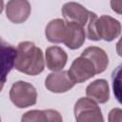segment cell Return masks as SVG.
Listing matches in <instances>:
<instances>
[{
	"mask_svg": "<svg viewBox=\"0 0 122 122\" xmlns=\"http://www.w3.org/2000/svg\"><path fill=\"white\" fill-rule=\"evenodd\" d=\"M16 49L0 37V76L7 79V75L13 68Z\"/></svg>",
	"mask_w": 122,
	"mask_h": 122,
	"instance_id": "12",
	"label": "cell"
},
{
	"mask_svg": "<svg viewBox=\"0 0 122 122\" xmlns=\"http://www.w3.org/2000/svg\"><path fill=\"white\" fill-rule=\"evenodd\" d=\"M95 30L99 40L111 42L116 39L121 32V24L118 20L109 15H101L95 23Z\"/></svg>",
	"mask_w": 122,
	"mask_h": 122,
	"instance_id": "4",
	"label": "cell"
},
{
	"mask_svg": "<svg viewBox=\"0 0 122 122\" xmlns=\"http://www.w3.org/2000/svg\"><path fill=\"white\" fill-rule=\"evenodd\" d=\"M68 72L75 84L83 83L96 74L93 64L91 62V60L82 55L72 61Z\"/></svg>",
	"mask_w": 122,
	"mask_h": 122,
	"instance_id": "5",
	"label": "cell"
},
{
	"mask_svg": "<svg viewBox=\"0 0 122 122\" xmlns=\"http://www.w3.org/2000/svg\"><path fill=\"white\" fill-rule=\"evenodd\" d=\"M13 67L20 72L28 75H38L45 68L44 54L40 48L33 42H20L16 48Z\"/></svg>",
	"mask_w": 122,
	"mask_h": 122,
	"instance_id": "1",
	"label": "cell"
},
{
	"mask_svg": "<svg viewBox=\"0 0 122 122\" xmlns=\"http://www.w3.org/2000/svg\"><path fill=\"white\" fill-rule=\"evenodd\" d=\"M121 1L122 0H111V7H112V10L118 13V14H121L122 12V4H121Z\"/></svg>",
	"mask_w": 122,
	"mask_h": 122,
	"instance_id": "17",
	"label": "cell"
},
{
	"mask_svg": "<svg viewBox=\"0 0 122 122\" xmlns=\"http://www.w3.org/2000/svg\"><path fill=\"white\" fill-rule=\"evenodd\" d=\"M81 55L91 60V62L93 64L95 68L96 74H99L105 71V70L109 65V57L106 51L99 47H96V46L88 47L82 51Z\"/></svg>",
	"mask_w": 122,
	"mask_h": 122,
	"instance_id": "13",
	"label": "cell"
},
{
	"mask_svg": "<svg viewBox=\"0 0 122 122\" xmlns=\"http://www.w3.org/2000/svg\"><path fill=\"white\" fill-rule=\"evenodd\" d=\"M77 122H102L104 120L100 107L89 97L79 98L73 109Z\"/></svg>",
	"mask_w": 122,
	"mask_h": 122,
	"instance_id": "3",
	"label": "cell"
},
{
	"mask_svg": "<svg viewBox=\"0 0 122 122\" xmlns=\"http://www.w3.org/2000/svg\"><path fill=\"white\" fill-rule=\"evenodd\" d=\"M75 83L67 71H58L50 73L45 80V87L53 93H63L74 87Z\"/></svg>",
	"mask_w": 122,
	"mask_h": 122,
	"instance_id": "6",
	"label": "cell"
},
{
	"mask_svg": "<svg viewBox=\"0 0 122 122\" xmlns=\"http://www.w3.org/2000/svg\"><path fill=\"white\" fill-rule=\"evenodd\" d=\"M66 23H67L66 24L67 31L63 44H65V46L71 50H77L85 42L86 39L85 28L73 22H66Z\"/></svg>",
	"mask_w": 122,
	"mask_h": 122,
	"instance_id": "9",
	"label": "cell"
},
{
	"mask_svg": "<svg viewBox=\"0 0 122 122\" xmlns=\"http://www.w3.org/2000/svg\"><path fill=\"white\" fill-rule=\"evenodd\" d=\"M30 11L31 7L28 0H9L6 5V16L14 24L26 22Z\"/></svg>",
	"mask_w": 122,
	"mask_h": 122,
	"instance_id": "7",
	"label": "cell"
},
{
	"mask_svg": "<svg viewBox=\"0 0 122 122\" xmlns=\"http://www.w3.org/2000/svg\"><path fill=\"white\" fill-rule=\"evenodd\" d=\"M67 23L60 18L51 20L45 29V35L51 43H63L66 37Z\"/></svg>",
	"mask_w": 122,
	"mask_h": 122,
	"instance_id": "15",
	"label": "cell"
},
{
	"mask_svg": "<svg viewBox=\"0 0 122 122\" xmlns=\"http://www.w3.org/2000/svg\"><path fill=\"white\" fill-rule=\"evenodd\" d=\"M4 9V0H0V13L3 11Z\"/></svg>",
	"mask_w": 122,
	"mask_h": 122,
	"instance_id": "19",
	"label": "cell"
},
{
	"mask_svg": "<svg viewBox=\"0 0 122 122\" xmlns=\"http://www.w3.org/2000/svg\"><path fill=\"white\" fill-rule=\"evenodd\" d=\"M45 60L47 68L51 71H58L64 69L68 61L67 52L58 46H51L46 49Z\"/></svg>",
	"mask_w": 122,
	"mask_h": 122,
	"instance_id": "10",
	"label": "cell"
},
{
	"mask_svg": "<svg viewBox=\"0 0 122 122\" xmlns=\"http://www.w3.org/2000/svg\"><path fill=\"white\" fill-rule=\"evenodd\" d=\"M97 18H98V16L96 15V13H94L92 11H90L87 24L85 25V27H86V30H85L86 36L88 37V39L92 40V41H98L99 40V38L96 34V30H95V23H96Z\"/></svg>",
	"mask_w": 122,
	"mask_h": 122,
	"instance_id": "16",
	"label": "cell"
},
{
	"mask_svg": "<svg viewBox=\"0 0 122 122\" xmlns=\"http://www.w3.org/2000/svg\"><path fill=\"white\" fill-rule=\"evenodd\" d=\"M86 95L96 103L104 104L110 99V87L105 79H97L86 88Z\"/></svg>",
	"mask_w": 122,
	"mask_h": 122,
	"instance_id": "11",
	"label": "cell"
},
{
	"mask_svg": "<svg viewBox=\"0 0 122 122\" xmlns=\"http://www.w3.org/2000/svg\"><path fill=\"white\" fill-rule=\"evenodd\" d=\"M10 99L19 109L28 108L36 104L37 92L32 84L25 81H17L12 84L10 90Z\"/></svg>",
	"mask_w": 122,
	"mask_h": 122,
	"instance_id": "2",
	"label": "cell"
},
{
	"mask_svg": "<svg viewBox=\"0 0 122 122\" xmlns=\"http://www.w3.org/2000/svg\"><path fill=\"white\" fill-rule=\"evenodd\" d=\"M6 80H7V79H5V78H3V77L0 76V92L3 90L4 85H5V83H6Z\"/></svg>",
	"mask_w": 122,
	"mask_h": 122,
	"instance_id": "18",
	"label": "cell"
},
{
	"mask_svg": "<svg viewBox=\"0 0 122 122\" xmlns=\"http://www.w3.org/2000/svg\"><path fill=\"white\" fill-rule=\"evenodd\" d=\"M90 10L76 2L65 3L62 7V15L66 22H73L85 28L89 18Z\"/></svg>",
	"mask_w": 122,
	"mask_h": 122,
	"instance_id": "8",
	"label": "cell"
},
{
	"mask_svg": "<svg viewBox=\"0 0 122 122\" xmlns=\"http://www.w3.org/2000/svg\"><path fill=\"white\" fill-rule=\"evenodd\" d=\"M0 121H1V117H0Z\"/></svg>",
	"mask_w": 122,
	"mask_h": 122,
	"instance_id": "20",
	"label": "cell"
},
{
	"mask_svg": "<svg viewBox=\"0 0 122 122\" xmlns=\"http://www.w3.org/2000/svg\"><path fill=\"white\" fill-rule=\"evenodd\" d=\"M61 114L55 110H31L25 112L21 120L24 122H61Z\"/></svg>",
	"mask_w": 122,
	"mask_h": 122,
	"instance_id": "14",
	"label": "cell"
}]
</instances>
